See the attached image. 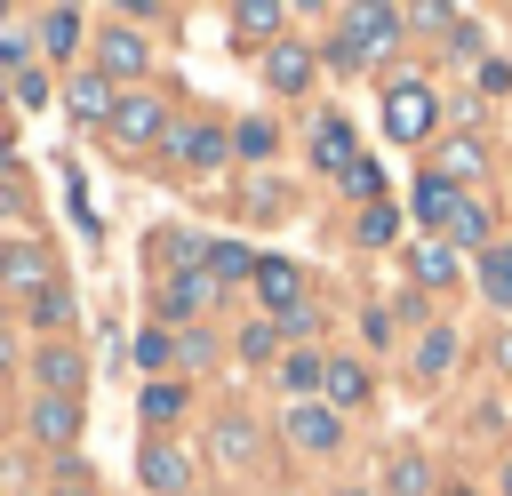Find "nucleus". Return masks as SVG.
I'll use <instances>...</instances> for the list:
<instances>
[{
  "instance_id": "obj_1",
  "label": "nucleus",
  "mask_w": 512,
  "mask_h": 496,
  "mask_svg": "<svg viewBox=\"0 0 512 496\" xmlns=\"http://www.w3.org/2000/svg\"><path fill=\"white\" fill-rule=\"evenodd\" d=\"M400 40V8H376V0H360V8H344V32L328 40V64H360V56H384Z\"/></svg>"
},
{
  "instance_id": "obj_2",
  "label": "nucleus",
  "mask_w": 512,
  "mask_h": 496,
  "mask_svg": "<svg viewBox=\"0 0 512 496\" xmlns=\"http://www.w3.org/2000/svg\"><path fill=\"white\" fill-rule=\"evenodd\" d=\"M432 120H440V96H432L424 80H392V88H384V136H392V144H424Z\"/></svg>"
},
{
  "instance_id": "obj_3",
  "label": "nucleus",
  "mask_w": 512,
  "mask_h": 496,
  "mask_svg": "<svg viewBox=\"0 0 512 496\" xmlns=\"http://www.w3.org/2000/svg\"><path fill=\"white\" fill-rule=\"evenodd\" d=\"M160 128H168V104H160V96H120V104H112V120H104V136H112L120 152L152 144Z\"/></svg>"
},
{
  "instance_id": "obj_4",
  "label": "nucleus",
  "mask_w": 512,
  "mask_h": 496,
  "mask_svg": "<svg viewBox=\"0 0 512 496\" xmlns=\"http://www.w3.org/2000/svg\"><path fill=\"white\" fill-rule=\"evenodd\" d=\"M344 440V416L328 408V400H296L288 408V448H304V456H328Z\"/></svg>"
},
{
  "instance_id": "obj_5",
  "label": "nucleus",
  "mask_w": 512,
  "mask_h": 496,
  "mask_svg": "<svg viewBox=\"0 0 512 496\" xmlns=\"http://www.w3.org/2000/svg\"><path fill=\"white\" fill-rule=\"evenodd\" d=\"M256 288H264V304H272L280 320L304 312V264H288V256H256Z\"/></svg>"
},
{
  "instance_id": "obj_6",
  "label": "nucleus",
  "mask_w": 512,
  "mask_h": 496,
  "mask_svg": "<svg viewBox=\"0 0 512 496\" xmlns=\"http://www.w3.org/2000/svg\"><path fill=\"white\" fill-rule=\"evenodd\" d=\"M312 64H320V56H312V40H272V48H264V80H272L280 96L312 88Z\"/></svg>"
},
{
  "instance_id": "obj_7",
  "label": "nucleus",
  "mask_w": 512,
  "mask_h": 496,
  "mask_svg": "<svg viewBox=\"0 0 512 496\" xmlns=\"http://www.w3.org/2000/svg\"><path fill=\"white\" fill-rule=\"evenodd\" d=\"M64 104H72V120H112V104H120V88L104 80V72H72V88H64Z\"/></svg>"
},
{
  "instance_id": "obj_8",
  "label": "nucleus",
  "mask_w": 512,
  "mask_h": 496,
  "mask_svg": "<svg viewBox=\"0 0 512 496\" xmlns=\"http://www.w3.org/2000/svg\"><path fill=\"white\" fill-rule=\"evenodd\" d=\"M32 440H48V448H72L80 440V400H32Z\"/></svg>"
},
{
  "instance_id": "obj_9",
  "label": "nucleus",
  "mask_w": 512,
  "mask_h": 496,
  "mask_svg": "<svg viewBox=\"0 0 512 496\" xmlns=\"http://www.w3.org/2000/svg\"><path fill=\"white\" fill-rule=\"evenodd\" d=\"M136 472H144V488H160V496H192V464H184V456H176L168 440H152Z\"/></svg>"
},
{
  "instance_id": "obj_10",
  "label": "nucleus",
  "mask_w": 512,
  "mask_h": 496,
  "mask_svg": "<svg viewBox=\"0 0 512 496\" xmlns=\"http://www.w3.org/2000/svg\"><path fill=\"white\" fill-rule=\"evenodd\" d=\"M160 136H168V152H184V160H200V168H216V160L232 152V136L208 128V120H192V128H160Z\"/></svg>"
},
{
  "instance_id": "obj_11",
  "label": "nucleus",
  "mask_w": 512,
  "mask_h": 496,
  "mask_svg": "<svg viewBox=\"0 0 512 496\" xmlns=\"http://www.w3.org/2000/svg\"><path fill=\"white\" fill-rule=\"evenodd\" d=\"M440 232H448V248H488V208L472 192H456L448 216H440Z\"/></svg>"
},
{
  "instance_id": "obj_12",
  "label": "nucleus",
  "mask_w": 512,
  "mask_h": 496,
  "mask_svg": "<svg viewBox=\"0 0 512 496\" xmlns=\"http://www.w3.org/2000/svg\"><path fill=\"white\" fill-rule=\"evenodd\" d=\"M0 288H48V256L32 248V240H16V248H0Z\"/></svg>"
},
{
  "instance_id": "obj_13",
  "label": "nucleus",
  "mask_w": 512,
  "mask_h": 496,
  "mask_svg": "<svg viewBox=\"0 0 512 496\" xmlns=\"http://www.w3.org/2000/svg\"><path fill=\"white\" fill-rule=\"evenodd\" d=\"M480 168H488V144H480V136H448V152H440V168H432V176H448V184L464 192Z\"/></svg>"
},
{
  "instance_id": "obj_14",
  "label": "nucleus",
  "mask_w": 512,
  "mask_h": 496,
  "mask_svg": "<svg viewBox=\"0 0 512 496\" xmlns=\"http://www.w3.org/2000/svg\"><path fill=\"white\" fill-rule=\"evenodd\" d=\"M208 296H216V280H208V264H200V272H176V280L160 288V312H168V320H184V312H200Z\"/></svg>"
},
{
  "instance_id": "obj_15",
  "label": "nucleus",
  "mask_w": 512,
  "mask_h": 496,
  "mask_svg": "<svg viewBox=\"0 0 512 496\" xmlns=\"http://www.w3.org/2000/svg\"><path fill=\"white\" fill-rule=\"evenodd\" d=\"M320 392H328V408H360L368 400V368L360 360H328L320 368Z\"/></svg>"
},
{
  "instance_id": "obj_16",
  "label": "nucleus",
  "mask_w": 512,
  "mask_h": 496,
  "mask_svg": "<svg viewBox=\"0 0 512 496\" xmlns=\"http://www.w3.org/2000/svg\"><path fill=\"white\" fill-rule=\"evenodd\" d=\"M312 160L344 176V168L360 160V144H352V128H344V120H320V128H312Z\"/></svg>"
},
{
  "instance_id": "obj_17",
  "label": "nucleus",
  "mask_w": 512,
  "mask_h": 496,
  "mask_svg": "<svg viewBox=\"0 0 512 496\" xmlns=\"http://www.w3.org/2000/svg\"><path fill=\"white\" fill-rule=\"evenodd\" d=\"M32 368H40V392H48V400H72V392H80V360H72L64 344H48Z\"/></svg>"
},
{
  "instance_id": "obj_18",
  "label": "nucleus",
  "mask_w": 512,
  "mask_h": 496,
  "mask_svg": "<svg viewBox=\"0 0 512 496\" xmlns=\"http://www.w3.org/2000/svg\"><path fill=\"white\" fill-rule=\"evenodd\" d=\"M232 32H240L248 48H272V32H280V8H272V0H240V8H232Z\"/></svg>"
},
{
  "instance_id": "obj_19",
  "label": "nucleus",
  "mask_w": 512,
  "mask_h": 496,
  "mask_svg": "<svg viewBox=\"0 0 512 496\" xmlns=\"http://www.w3.org/2000/svg\"><path fill=\"white\" fill-rule=\"evenodd\" d=\"M96 56H104V80H120V72H144V56H152V48L120 24V32H104V48H96Z\"/></svg>"
},
{
  "instance_id": "obj_20",
  "label": "nucleus",
  "mask_w": 512,
  "mask_h": 496,
  "mask_svg": "<svg viewBox=\"0 0 512 496\" xmlns=\"http://www.w3.org/2000/svg\"><path fill=\"white\" fill-rule=\"evenodd\" d=\"M216 464H232V472L256 464V432H248V416H224V424H216Z\"/></svg>"
},
{
  "instance_id": "obj_21",
  "label": "nucleus",
  "mask_w": 512,
  "mask_h": 496,
  "mask_svg": "<svg viewBox=\"0 0 512 496\" xmlns=\"http://www.w3.org/2000/svg\"><path fill=\"white\" fill-rule=\"evenodd\" d=\"M384 488H392V496H432V464H424L416 448H400V456L384 464Z\"/></svg>"
},
{
  "instance_id": "obj_22",
  "label": "nucleus",
  "mask_w": 512,
  "mask_h": 496,
  "mask_svg": "<svg viewBox=\"0 0 512 496\" xmlns=\"http://www.w3.org/2000/svg\"><path fill=\"white\" fill-rule=\"evenodd\" d=\"M208 280H256V256L240 240H208Z\"/></svg>"
},
{
  "instance_id": "obj_23",
  "label": "nucleus",
  "mask_w": 512,
  "mask_h": 496,
  "mask_svg": "<svg viewBox=\"0 0 512 496\" xmlns=\"http://www.w3.org/2000/svg\"><path fill=\"white\" fill-rule=\"evenodd\" d=\"M416 280H424V288H456V248H448V240H424V248H416Z\"/></svg>"
},
{
  "instance_id": "obj_24",
  "label": "nucleus",
  "mask_w": 512,
  "mask_h": 496,
  "mask_svg": "<svg viewBox=\"0 0 512 496\" xmlns=\"http://www.w3.org/2000/svg\"><path fill=\"white\" fill-rule=\"evenodd\" d=\"M80 32H88V24H80V8H48V16H40V40H48L56 56H72V48H80Z\"/></svg>"
},
{
  "instance_id": "obj_25",
  "label": "nucleus",
  "mask_w": 512,
  "mask_h": 496,
  "mask_svg": "<svg viewBox=\"0 0 512 496\" xmlns=\"http://www.w3.org/2000/svg\"><path fill=\"white\" fill-rule=\"evenodd\" d=\"M480 288L496 304H512V248H480Z\"/></svg>"
},
{
  "instance_id": "obj_26",
  "label": "nucleus",
  "mask_w": 512,
  "mask_h": 496,
  "mask_svg": "<svg viewBox=\"0 0 512 496\" xmlns=\"http://www.w3.org/2000/svg\"><path fill=\"white\" fill-rule=\"evenodd\" d=\"M448 200H456V184H448V176H424V184H416V216H424L432 232H440V216H448Z\"/></svg>"
},
{
  "instance_id": "obj_27",
  "label": "nucleus",
  "mask_w": 512,
  "mask_h": 496,
  "mask_svg": "<svg viewBox=\"0 0 512 496\" xmlns=\"http://www.w3.org/2000/svg\"><path fill=\"white\" fill-rule=\"evenodd\" d=\"M456 352H464V344H456V328H432V336L416 344V368H432V376H440V368H456Z\"/></svg>"
},
{
  "instance_id": "obj_28",
  "label": "nucleus",
  "mask_w": 512,
  "mask_h": 496,
  "mask_svg": "<svg viewBox=\"0 0 512 496\" xmlns=\"http://www.w3.org/2000/svg\"><path fill=\"white\" fill-rule=\"evenodd\" d=\"M32 320H40V328H56V320H72V288H64V280H48V288L32 296Z\"/></svg>"
},
{
  "instance_id": "obj_29",
  "label": "nucleus",
  "mask_w": 512,
  "mask_h": 496,
  "mask_svg": "<svg viewBox=\"0 0 512 496\" xmlns=\"http://www.w3.org/2000/svg\"><path fill=\"white\" fill-rule=\"evenodd\" d=\"M336 184H344V192H360V200L376 208V192H384V168H376V160H352V168H344Z\"/></svg>"
},
{
  "instance_id": "obj_30",
  "label": "nucleus",
  "mask_w": 512,
  "mask_h": 496,
  "mask_svg": "<svg viewBox=\"0 0 512 496\" xmlns=\"http://www.w3.org/2000/svg\"><path fill=\"white\" fill-rule=\"evenodd\" d=\"M392 232H400V208H392V200H376V208H360V240H376V248H384Z\"/></svg>"
},
{
  "instance_id": "obj_31",
  "label": "nucleus",
  "mask_w": 512,
  "mask_h": 496,
  "mask_svg": "<svg viewBox=\"0 0 512 496\" xmlns=\"http://www.w3.org/2000/svg\"><path fill=\"white\" fill-rule=\"evenodd\" d=\"M320 368H328L320 352H288V360H280V376H288V392H312V384H320Z\"/></svg>"
},
{
  "instance_id": "obj_32",
  "label": "nucleus",
  "mask_w": 512,
  "mask_h": 496,
  "mask_svg": "<svg viewBox=\"0 0 512 496\" xmlns=\"http://www.w3.org/2000/svg\"><path fill=\"white\" fill-rule=\"evenodd\" d=\"M272 344H280L272 320H248V328H240V352H248V360H272Z\"/></svg>"
},
{
  "instance_id": "obj_33",
  "label": "nucleus",
  "mask_w": 512,
  "mask_h": 496,
  "mask_svg": "<svg viewBox=\"0 0 512 496\" xmlns=\"http://www.w3.org/2000/svg\"><path fill=\"white\" fill-rule=\"evenodd\" d=\"M168 360H176V344H168L160 328H144V336H136V368H168Z\"/></svg>"
},
{
  "instance_id": "obj_34",
  "label": "nucleus",
  "mask_w": 512,
  "mask_h": 496,
  "mask_svg": "<svg viewBox=\"0 0 512 496\" xmlns=\"http://www.w3.org/2000/svg\"><path fill=\"white\" fill-rule=\"evenodd\" d=\"M144 416H152V424L184 416V392H176V384H152V392H144Z\"/></svg>"
},
{
  "instance_id": "obj_35",
  "label": "nucleus",
  "mask_w": 512,
  "mask_h": 496,
  "mask_svg": "<svg viewBox=\"0 0 512 496\" xmlns=\"http://www.w3.org/2000/svg\"><path fill=\"white\" fill-rule=\"evenodd\" d=\"M232 144H240V152H248V160H264V152H272V120H248V128H240V136H232Z\"/></svg>"
},
{
  "instance_id": "obj_36",
  "label": "nucleus",
  "mask_w": 512,
  "mask_h": 496,
  "mask_svg": "<svg viewBox=\"0 0 512 496\" xmlns=\"http://www.w3.org/2000/svg\"><path fill=\"white\" fill-rule=\"evenodd\" d=\"M16 104H48V80L40 72H16Z\"/></svg>"
},
{
  "instance_id": "obj_37",
  "label": "nucleus",
  "mask_w": 512,
  "mask_h": 496,
  "mask_svg": "<svg viewBox=\"0 0 512 496\" xmlns=\"http://www.w3.org/2000/svg\"><path fill=\"white\" fill-rule=\"evenodd\" d=\"M0 216H16V224L32 216V200H24V184H0Z\"/></svg>"
},
{
  "instance_id": "obj_38",
  "label": "nucleus",
  "mask_w": 512,
  "mask_h": 496,
  "mask_svg": "<svg viewBox=\"0 0 512 496\" xmlns=\"http://www.w3.org/2000/svg\"><path fill=\"white\" fill-rule=\"evenodd\" d=\"M0 72H8V80L24 72V40H8V32H0Z\"/></svg>"
},
{
  "instance_id": "obj_39",
  "label": "nucleus",
  "mask_w": 512,
  "mask_h": 496,
  "mask_svg": "<svg viewBox=\"0 0 512 496\" xmlns=\"http://www.w3.org/2000/svg\"><path fill=\"white\" fill-rule=\"evenodd\" d=\"M0 368H16V344H8V328H0Z\"/></svg>"
},
{
  "instance_id": "obj_40",
  "label": "nucleus",
  "mask_w": 512,
  "mask_h": 496,
  "mask_svg": "<svg viewBox=\"0 0 512 496\" xmlns=\"http://www.w3.org/2000/svg\"><path fill=\"white\" fill-rule=\"evenodd\" d=\"M56 496H88V480H64V488H56Z\"/></svg>"
},
{
  "instance_id": "obj_41",
  "label": "nucleus",
  "mask_w": 512,
  "mask_h": 496,
  "mask_svg": "<svg viewBox=\"0 0 512 496\" xmlns=\"http://www.w3.org/2000/svg\"><path fill=\"white\" fill-rule=\"evenodd\" d=\"M504 496H512V464H504Z\"/></svg>"
},
{
  "instance_id": "obj_42",
  "label": "nucleus",
  "mask_w": 512,
  "mask_h": 496,
  "mask_svg": "<svg viewBox=\"0 0 512 496\" xmlns=\"http://www.w3.org/2000/svg\"><path fill=\"white\" fill-rule=\"evenodd\" d=\"M504 368H512V336H504Z\"/></svg>"
},
{
  "instance_id": "obj_43",
  "label": "nucleus",
  "mask_w": 512,
  "mask_h": 496,
  "mask_svg": "<svg viewBox=\"0 0 512 496\" xmlns=\"http://www.w3.org/2000/svg\"><path fill=\"white\" fill-rule=\"evenodd\" d=\"M0 32H8V8H0Z\"/></svg>"
},
{
  "instance_id": "obj_44",
  "label": "nucleus",
  "mask_w": 512,
  "mask_h": 496,
  "mask_svg": "<svg viewBox=\"0 0 512 496\" xmlns=\"http://www.w3.org/2000/svg\"><path fill=\"white\" fill-rule=\"evenodd\" d=\"M344 496H368V488H344Z\"/></svg>"
},
{
  "instance_id": "obj_45",
  "label": "nucleus",
  "mask_w": 512,
  "mask_h": 496,
  "mask_svg": "<svg viewBox=\"0 0 512 496\" xmlns=\"http://www.w3.org/2000/svg\"><path fill=\"white\" fill-rule=\"evenodd\" d=\"M448 496H472V488H448Z\"/></svg>"
}]
</instances>
